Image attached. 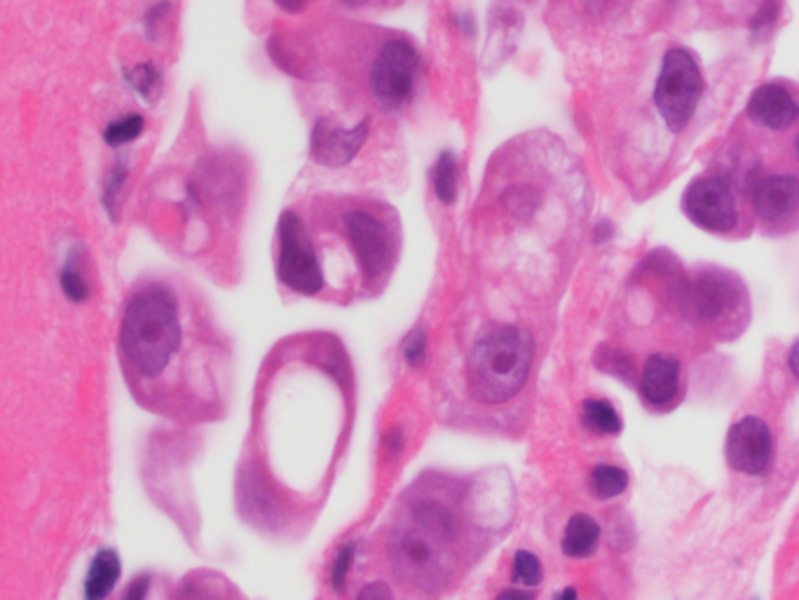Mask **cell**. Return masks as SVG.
I'll return each instance as SVG.
<instances>
[{
    "label": "cell",
    "mask_w": 799,
    "mask_h": 600,
    "mask_svg": "<svg viewBox=\"0 0 799 600\" xmlns=\"http://www.w3.org/2000/svg\"><path fill=\"white\" fill-rule=\"evenodd\" d=\"M455 535V516L439 502H420L411 518L389 540V561L396 575L422 589H434L446 572V547Z\"/></svg>",
    "instance_id": "obj_1"
},
{
    "label": "cell",
    "mask_w": 799,
    "mask_h": 600,
    "mask_svg": "<svg viewBox=\"0 0 799 600\" xmlns=\"http://www.w3.org/2000/svg\"><path fill=\"white\" fill-rule=\"evenodd\" d=\"M120 343L139 373L153 378L165 371L181 345L179 310L172 293L160 286L136 293L122 317Z\"/></svg>",
    "instance_id": "obj_2"
},
{
    "label": "cell",
    "mask_w": 799,
    "mask_h": 600,
    "mask_svg": "<svg viewBox=\"0 0 799 600\" xmlns=\"http://www.w3.org/2000/svg\"><path fill=\"white\" fill-rule=\"evenodd\" d=\"M535 343L521 326H502L481 338L467 366L469 394L481 404H504L523 390L528 380Z\"/></svg>",
    "instance_id": "obj_3"
},
{
    "label": "cell",
    "mask_w": 799,
    "mask_h": 600,
    "mask_svg": "<svg viewBox=\"0 0 799 600\" xmlns=\"http://www.w3.org/2000/svg\"><path fill=\"white\" fill-rule=\"evenodd\" d=\"M706 90L703 73L696 59L682 47H673L661 59L654 85V106L671 132H682L692 122Z\"/></svg>",
    "instance_id": "obj_4"
},
{
    "label": "cell",
    "mask_w": 799,
    "mask_h": 600,
    "mask_svg": "<svg viewBox=\"0 0 799 600\" xmlns=\"http://www.w3.org/2000/svg\"><path fill=\"white\" fill-rule=\"evenodd\" d=\"M279 279L289 289L314 296L322 291L324 275L319 268V258L314 254L312 240L307 235L305 225L293 211L279 218V258H277Z\"/></svg>",
    "instance_id": "obj_5"
},
{
    "label": "cell",
    "mask_w": 799,
    "mask_h": 600,
    "mask_svg": "<svg viewBox=\"0 0 799 600\" xmlns=\"http://www.w3.org/2000/svg\"><path fill=\"white\" fill-rule=\"evenodd\" d=\"M673 298L689 324H710L739 303V284L725 272H699L696 277L680 279L673 286Z\"/></svg>",
    "instance_id": "obj_6"
},
{
    "label": "cell",
    "mask_w": 799,
    "mask_h": 600,
    "mask_svg": "<svg viewBox=\"0 0 799 600\" xmlns=\"http://www.w3.org/2000/svg\"><path fill=\"white\" fill-rule=\"evenodd\" d=\"M420 73L418 50L404 38L387 40L371 68V92L387 111H394L413 94Z\"/></svg>",
    "instance_id": "obj_7"
},
{
    "label": "cell",
    "mask_w": 799,
    "mask_h": 600,
    "mask_svg": "<svg viewBox=\"0 0 799 600\" xmlns=\"http://www.w3.org/2000/svg\"><path fill=\"white\" fill-rule=\"evenodd\" d=\"M682 209L689 221L715 235L732 233L739 223L732 188L720 176H701L692 181L682 195Z\"/></svg>",
    "instance_id": "obj_8"
},
{
    "label": "cell",
    "mask_w": 799,
    "mask_h": 600,
    "mask_svg": "<svg viewBox=\"0 0 799 600\" xmlns=\"http://www.w3.org/2000/svg\"><path fill=\"white\" fill-rule=\"evenodd\" d=\"M345 235L366 279H380L392 265V235L387 225L368 209H352L345 214Z\"/></svg>",
    "instance_id": "obj_9"
},
{
    "label": "cell",
    "mask_w": 799,
    "mask_h": 600,
    "mask_svg": "<svg viewBox=\"0 0 799 600\" xmlns=\"http://www.w3.org/2000/svg\"><path fill=\"white\" fill-rule=\"evenodd\" d=\"M725 453L729 467L748 476H760L774 460V439L767 422L748 415L729 429Z\"/></svg>",
    "instance_id": "obj_10"
},
{
    "label": "cell",
    "mask_w": 799,
    "mask_h": 600,
    "mask_svg": "<svg viewBox=\"0 0 799 600\" xmlns=\"http://www.w3.org/2000/svg\"><path fill=\"white\" fill-rule=\"evenodd\" d=\"M755 214L767 223H778L799 209V176L767 174L760 176L750 190Z\"/></svg>",
    "instance_id": "obj_11"
},
{
    "label": "cell",
    "mask_w": 799,
    "mask_h": 600,
    "mask_svg": "<svg viewBox=\"0 0 799 600\" xmlns=\"http://www.w3.org/2000/svg\"><path fill=\"white\" fill-rule=\"evenodd\" d=\"M368 136V122L352 129L333 125L331 120H319L312 132V158L324 167L347 165Z\"/></svg>",
    "instance_id": "obj_12"
},
{
    "label": "cell",
    "mask_w": 799,
    "mask_h": 600,
    "mask_svg": "<svg viewBox=\"0 0 799 600\" xmlns=\"http://www.w3.org/2000/svg\"><path fill=\"white\" fill-rule=\"evenodd\" d=\"M748 115L755 125L767 127L771 132H783L799 118V104L788 87L778 83L760 85L748 101Z\"/></svg>",
    "instance_id": "obj_13"
},
{
    "label": "cell",
    "mask_w": 799,
    "mask_h": 600,
    "mask_svg": "<svg viewBox=\"0 0 799 600\" xmlns=\"http://www.w3.org/2000/svg\"><path fill=\"white\" fill-rule=\"evenodd\" d=\"M680 392V359L675 354H652L640 373V397L647 406H668Z\"/></svg>",
    "instance_id": "obj_14"
},
{
    "label": "cell",
    "mask_w": 799,
    "mask_h": 600,
    "mask_svg": "<svg viewBox=\"0 0 799 600\" xmlns=\"http://www.w3.org/2000/svg\"><path fill=\"white\" fill-rule=\"evenodd\" d=\"M122 565L120 556L113 549H101L97 556L92 558L90 570L85 577V600H106L108 593L113 591L115 582L120 579Z\"/></svg>",
    "instance_id": "obj_15"
},
{
    "label": "cell",
    "mask_w": 799,
    "mask_h": 600,
    "mask_svg": "<svg viewBox=\"0 0 799 600\" xmlns=\"http://www.w3.org/2000/svg\"><path fill=\"white\" fill-rule=\"evenodd\" d=\"M600 542V525L589 514H575L565 525L563 554L568 558H589Z\"/></svg>",
    "instance_id": "obj_16"
},
{
    "label": "cell",
    "mask_w": 799,
    "mask_h": 600,
    "mask_svg": "<svg viewBox=\"0 0 799 600\" xmlns=\"http://www.w3.org/2000/svg\"><path fill=\"white\" fill-rule=\"evenodd\" d=\"M582 422L589 432L598 436H617L624 429L617 408L607 399H586L582 406Z\"/></svg>",
    "instance_id": "obj_17"
},
{
    "label": "cell",
    "mask_w": 799,
    "mask_h": 600,
    "mask_svg": "<svg viewBox=\"0 0 799 600\" xmlns=\"http://www.w3.org/2000/svg\"><path fill=\"white\" fill-rule=\"evenodd\" d=\"M589 488L598 500H614L628 488V474L617 465H596L591 469Z\"/></svg>",
    "instance_id": "obj_18"
},
{
    "label": "cell",
    "mask_w": 799,
    "mask_h": 600,
    "mask_svg": "<svg viewBox=\"0 0 799 600\" xmlns=\"http://www.w3.org/2000/svg\"><path fill=\"white\" fill-rule=\"evenodd\" d=\"M432 186L443 204H453L457 197V162L453 153H441L432 169Z\"/></svg>",
    "instance_id": "obj_19"
},
{
    "label": "cell",
    "mask_w": 799,
    "mask_h": 600,
    "mask_svg": "<svg viewBox=\"0 0 799 600\" xmlns=\"http://www.w3.org/2000/svg\"><path fill=\"white\" fill-rule=\"evenodd\" d=\"M544 577V570H542V563H539V558L535 554H530V551H516L514 556V582L518 584H525V586H537L542 582Z\"/></svg>",
    "instance_id": "obj_20"
},
{
    "label": "cell",
    "mask_w": 799,
    "mask_h": 600,
    "mask_svg": "<svg viewBox=\"0 0 799 600\" xmlns=\"http://www.w3.org/2000/svg\"><path fill=\"white\" fill-rule=\"evenodd\" d=\"M141 132H143L141 115H127V118L108 125V129L104 132V139H106V143H111V146H122V143L134 141Z\"/></svg>",
    "instance_id": "obj_21"
},
{
    "label": "cell",
    "mask_w": 799,
    "mask_h": 600,
    "mask_svg": "<svg viewBox=\"0 0 799 600\" xmlns=\"http://www.w3.org/2000/svg\"><path fill=\"white\" fill-rule=\"evenodd\" d=\"M61 289H64L66 298L73 300V303H83V300L87 298V293H90L83 272L78 270L75 261H66L64 270H61Z\"/></svg>",
    "instance_id": "obj_22"
},
{
    "label": "cell",
    "mask_w": 799,
    "mask_h": 600,
    "mask_svg": "<svg viewBox=\"0 0 799 600\" xmlns=\"http://www.w3.org/2000/svg\"><path fill=\"white\" fill-rule=\"evenodd\" d=\"M354 554H357V544L350 542V544H345V547L338 551L336 561H333L331 584H333V589H336V591L345 589L347 575H350V568H352V561H354Z\"/></svg>",
    "instance_id": "obj_23"
},
{
    "label": "cell",
    "mask_w": 799,
    "mask_h": 600,
    "mask_svg": "<svg viewBox=\"0 0 799 600\" xmlns=\"http://www.w3.org/2000/svg\"><path fill=\"white\" fill-rule=\"evenodd\" d=\"M404 357L411 366H420L427 357V333L418 331L408 338V343L404 347Z\"/></svg>",
    "instance_id": "obj_24"
},
{
    "label": "cell",
    "mask_w": 799,
    "mask_h": 600,
    "mask_svg": "<svg viewBox=\"0 0 799 600\" xmlns=\"http://www.w3.org/2000/svg\"><path fill=\"white\" fill-rule=\"evenodd\" d=\"M132 83L136 90H139L143 97H150V92H155L157 85V73L150 66H139L132 75Z\"/></svg>",
    "instance_id": "obj_25"
},
{
    "label": "cell",
    "mask_w": 799,
    "mask_h": 600,
    "mask_svg": "<svg viewBox=\"0 0 799 600\" xmlns=\"http://www.w3.org/2000/svg\"><path fill=\"white\" fill-rule=\"evenodd\" d=\"M605 359H607V364H600L605 371L617 373V375H621V378H631V361H628L626 354H621L610 347V354H607Z\"/></svg>",
    "instance_id": "obj_26"
},
{
    "label": "cell",
    "mask_w": 799,
    "mask_h": 600,
    "mask_svg": "<svg viewBox=\"0 0 799 600\" xmlns=\"http://www.w3.org/2000/svg\"><path fill=\"white\" fill-rule=\"evenodd\" d=\"M778 19V5L776 0H767L764 3V8L757 12L755 19H753V31H767L769 26H774V22Z\"/></svg>",
    "instance_id": "obj_27"
},
{
    "label": "cell",
    "mask_w": 799,
    "mask_h": 600,
    "mask_svg": "<svg viewBox=\"0 0 799 600\" xmlns=\"http://www.w3.org/2000/svg\"><path fill=\"white\" fill-rule=\"evenodd\" d=\"M125 176H127V169L122 167V165H115L113 174H111V181H108V186H106V204H108V209H113L115 200H118V193H120L122 183H125Z\"/></svg>",
    "instance_id": "obj_28"
},
{
    "label": "cell",
    "mask_w": 799,
    "mask_h": 600,
    "mask_svg": "<svg viewBox=\"0 0 799 600\" xmlns=\"http://www.w3.org/2000/svg\"><path fill=\"white\" fill-rule=\"evenodd\" d=\"M357 600H394V596H392V591H389L387 584L371 582L359 591Z\"/></svg>",
    "instance_id": "obj_29"
},
{
    "label": "cell",
    "mask_w": 799,
    "mask_h": 600,
    "mask_svg": "<svg viewBox=\"0 0 799 600\" xmlns=\"http://www.w3.org/2000/svg\"><path fill=\"white\" fill-rule=\"evenodd\" d=\"M148 589H150V577H148V575L136 577L134 582L127 586V591H125V600H146V596H148Z\"/></svg>",
    "instance_id": "obj_30"
},
{
    "label": "cell",
    "mask_w": 799,
    "mask_h": 600,
    "mask_svg": "<svg viewBox=\"0 0 799 600\" xmlns=\"http://www.w3.org/2000/svg\"><path fill=\"white\" fill-rule=\"evenodd\" d=\"M401 446H404V432H401V429H392L387 436V450L394 455L399 453Z\"/></svg>",
    "instance_id": "obj_31"
},
{
    "label": "cell",
    "mask_w": 799,
    "mask_h": 600,
    "mask_svg": "<svg viewBox=\"0 0 799 600\" xmlns=\"http://www.w3.org/2000/svg\"><path fill=\"white\" fill-rule=\"evenodd\" d=\"M788 368H790V373L795 375V380L799 383V340H797V343H792L790 352H788Z\"/></svg>",
    "instance_id": "obj_32"
},
{
    "label": "cell",
    "mask_w": 799,
    "mask_h": 600,
    "mask_svg": "<svg viewBox=\"0 0 799 600\" xmlns=\"http://www.w3.org/2000/svg\"><path fill=\"white\" fill-rule=\"evenodd\" d=\"M275 3L286 12H300L307 8V3H310V0H275Z\"/></svg>",
    "instance_id": "obj_33"
},
{
    "label": "cell",
    "mask_w": 799,
    "mask_h": 600,
    "mask_svg": "<svg viewBox=\"0 0 799 600\" xmlns=\"http://www.w3.org/2000/svg\"><path fill=\"white\" fill-rule=\"evenodd\" d=\"M495 600H535V598L521 589H507V591H502Z\"/></svg>",
    "instance_id": "obj_34"
},
{
    "label": "cell",
    "mask_w": 799,
    "mask_h": 600,
    "mask_svg": "<svg viewBox=\"0 0 799 600\" xmlns=\"http://www.w3.org/2000/svg\"><path fill=\"white\" fill-rule=\"evenodd\" d=\"M579 596H577V589L575 586H568V589H563L561 591V596H558L556 600H577Z\"/></svg>",
    "instance_id": "obj_35"
},
{
    "label": "cell",
    "mask_w": 799,
    "mask_h": 600,
    "mask_svg": "<svg viewBox=\"0 0 799 600\" xmlns=\"http://www.w3.org/2000/svg\"><path fill=\"white\" fill-rule=\"evenodd\" d=\"M345 5H354V8H357V5H368V3H373V0H343Z\"/></svg>",
    "instance_id": "obj_36"
},
{
    "label": "cell",
    "mask_w": 799,
    "mask_h": 600,
    "mask_svg": "<svg viewBox=\"0 0 799 600\" xmlns=\"http://www.w3.org/2000/svg\"><path fill=\"white\" fill-rule=\"evenodd\" d=\"M795 150H797V158H799V132H797V139H795Z\"/></svg>",
    "instance_id": "obj_37"
}]
</instances>
